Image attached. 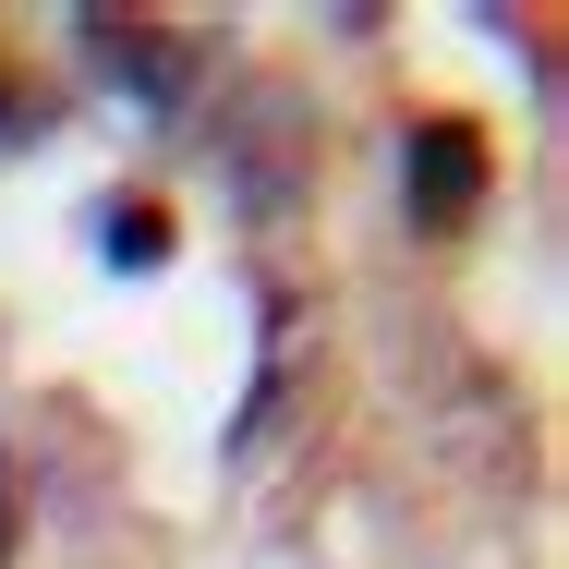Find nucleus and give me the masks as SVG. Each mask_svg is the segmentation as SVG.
Listing matches in <instances>:
<instances>
[{
	"label": "nucleus",
	"mask_w": 569,
	"mask_h": 569,
	"mask_svg": "<svg viewBox=\"0 0 569 569\" xmlns=\"http://www.w3.org/2000/svg\"><path fill=\"white\" fill-rule=\"evenodd\" d=\"M400 182H412V219L425 230H460L485 207V133H472V121H425L412 158H400Z\"/></svg>",
	"instance_id": "obj_1"
},
{
	"label": "nucleus",
	"mask_w": 569,
	"mask_h": 569,
	"mask_svg": "<svg viewBox=\"0 0 569 569\" xmlns=\"http://www.w3.org/2000/svg\"><path fill=\"white\" fill-rule=\"evenodd\" d=\"M86 37H98V49H121L110 73H133V86H146V98H182V61H170V49H158V37H146V24H86Z\"/></svg>",
	"instance_id": "obj_2"
},
{
	"label": "nucleus",
	"mask_w": 569,
	"mask_h": 569,
	"mask_svg": "<svg viewBox=\"0 0 569 569\" xmlns=\"http://www.w3.org/2000/svg\"><path fill=\"white\" fill-rule=\"evenodd\" d=\"M170 254V219L158 207H110V267H158Z\"/></svg>",
	"instance_id": "obj_3"
},
{
	"label": "nucleus",
	"mask_w": 569,
	"mask_h": 569,
	"mask_svg": "<svg viewBox=\"0 0 569 569\" xmlns=\"http://www.w3.org/2000/svg\"><path fill=\"white\" fill-rule=\"evenodd\" d=\"M0 133H12V98H0Z\"/></svg>",
	"instance_id": "obj_4"
}]
</instances>
